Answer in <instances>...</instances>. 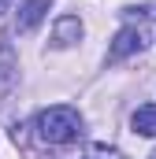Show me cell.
<instances>
[{
	"label": "cell",
	"instance_id": "cell-1",
	"mask_svg": "<svg viewBox=\"0 0 156 159\" xmlns=\"http://www.w3.org/2000/svg\"><path fill=\"white\" fill-rule=\"evenodd\" d=\"M82 133V115L67 104H56V107H45L37 115V137L45 144H71Z\"/></svg>",
	"mask_w": 156,
	"mask_h": 159
},
{
	"label": "cell",
	"instance_id": "cell-2",
	"mask_svg": "<svg viewBox=\"0 0 156 159\" xmlns=\"http://www.w3.org/2000/svg\"><path fill=\"white\" fill-rule=\"evenodd\" d=\"M145 41H149V34H145L141 26H123L115 34V41H112V48H108V59H126V56L141 52Z\"/></svg>",
	"mask_w": 156,
	"mask_h": 159
},
{
	"label": "cell",
	"instance_id": "cell-3",
	"mask_svg": "<svg viewBox=\"0 0 156 159\" xmlns=\"http://www.w3.org/2000/svg\"><path fill=\"white\" fill-rule=\"evenodd\" d=\"M78 37H82V22H78V15H63V19L56 22V30H52V41H56L60 48H71Z\"/></svg>",
	"mask_w": 156,
	"mask_h": 159
},
{
	"label": "cell",
	"instance_id": "cell-4",
	"mask_svg": "<svg viewBox=\"0 0 156 159\" xmlns=\"http://www.w3.org/2000/svg\"><path fill=\"white\" fill-rule=\"evenodd\" d=\"M48 7H52V0H26V4H22V11H19V30H22V34H30L41 19H45V11H48Z\"/></svg>",
	"mask_w": 156,
	"mask_h": 159
},
{
	"label": "cell",
	"instance_id": "cell-5",
	"mask_svg": "<svg viewBox=\"0 0 156 159\" xmlns=\"http://www.w3.org/2000/svg\"><path fill=\"white\" fill-rule=\"evenodd\" d=\"M134 133H141V137H156V104H141L138 111H134Z\"/></svg>",
	"mask_w": 156,
	"mask_h": 159
},
{
	"label": "cell",
	"instance_id": "cell-6",
	"mask_svg": "<svg viewBox=\"0 0 156 159\" xmlns=\"http://www.w3.org/2000/svg\"><path fill=\"white\" fill-rule=\"evenodd\" d=\"M85 159H123V156H119V152H112V148H93Z\"/></svg>",
	"mask_w": 156,
	"mask_h": 159
},
{
	"label": "cell",
	"instance_id": "cell-7",
	"mask_svg": "<svg viewBox=\"0 0 156 159\" xmlns=\"http://www.w3.org/2000/svg\"><path fill=\"white\" fill-rule=\"evenodd\" d=\"M7 4H11V0H0V15H4V11H7Z\"/></svg>",
	"mask_w": 156,
	"mask_h": 159
},
{
	"label": "cell",
	"instance_id": "cell-8",
	"mask_svg": "<svg viewBox=\"0 0 156 159\" xmlns=\"http://www.w3.org/2000/svg\"><path fill=\"white\" fill-rule=\"evenodd\" d=\"M149 159H156V156H149Z\"/></svg>",
	"mask_w": 156,
	"mask_h": 159
}]
</instances>
